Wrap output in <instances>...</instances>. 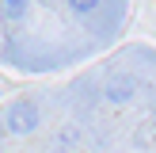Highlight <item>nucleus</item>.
I'll list each match as a JSON object with an SVG mask.
<instances>
[{
  "label": "nucleus",
  "mask_w": 156,
  "mask_h": 153,
  "mask_svg": "<svg viewBox=\"0 0 156 153\" xmlns=\"http://www.w3.org/2000/svg\"><path fill=\"white\" fill-rule=\"evenodd\" d=\"M38 122H42V111H38V103H30V99H15V103H8L4 115H0V130H4V134H15V138L34 134Z\"/></svg>",
  "instance_id": "f257e3e1"
},
{
  "label": "nucleus",
  "mask_w": 156,
  "mask_h": 153,
  "mask_svg": "<svg viewBox=\"0 0 156 153\" xmlns=\"http://www.w3.org/2000/svg\"><path fill=\"white\" fill-rule=\"evenodd\" d=\"M129 96H133V80H114V84H107V99H111V103H129Z\"/></svg>",
  "instance_id": "f03ea898"
},
{
  "label": "nucleus",
  "mask_w": 156,
  "mask_h": 153,
  "mask_svg": "<svg viewBox=\"0 0 156 153\" xmlns=\"http://www.w3.org/2000/svg\"><path fill=\"white\" fill-rule=\"evenodd\" d=\"M27 4L30 0H0V12H4L8 19H23V15H27Z\"/></svg>",
  "instance_id": "7ed1b4c3"
},
{
  "label": "nucleus",
  "mask_w": 156,
  "mask_h": 153,
  "mask_svg": "<svg viewBox=\"0 0 156 153\" xmlns=\"http://www.w3.org/2000/svg\"><path fill=\"white\" fill-rule=\"evenodd\" d=\"M69 8H73L76 15H88V12H95V8H99V0H69Z\"/></svg>",
  "instance_id": "20e7f679"
},
{
  "label": "nucleus",
  "mask_w": 156,
  "mask_h": 153,
  "mask_svg": "<svg viewBox=\"0 0 156 153\" xmlns=\"http://www.w3.org/2000/svg\"><path fill=\"white\" fill-rule=\"evenodd\" d=\"M0 96H4V88H0Z\"/></svg>",
  "instance_id": "39448f33"
}]
</instances>
